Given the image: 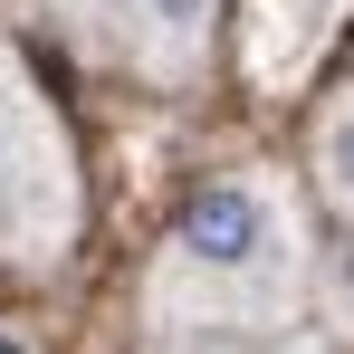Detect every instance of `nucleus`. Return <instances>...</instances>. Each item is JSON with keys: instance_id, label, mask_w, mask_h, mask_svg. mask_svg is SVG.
Returning a JSON list of instances; mask_svg holds the SVG:
<instances>
[{"instance_id": "1", "label": "nucleus", "mask_w": 354, "mask_h": 354, "mask_svg": "<svg viewBox=\"0 0 354 354\" xmlns=\"http://www.w3.org/2000/svg\"><path fill=\"white\" fill-rule=\"evenodd\" d=\"M173 259L201 278H230V288H278L297 268V221L268 182H211V192L182 201Z\"/></svg>"}, {"instance_id": "2", "label": "nucleus", "mask_w": 354, "mask_h": 354, "mask_svg": "<svg viewBox=\"0 0 354 354\" xmlns=\"http://www.w3.org/2000/svg\"><path fill=\"white\" fill-rule=\"evenodd\" d=\"M134 10V29L163 48V58H192L201 39H211V0H124Z\"/></svg>"}, {"instance_id": "3", "label": "nucleus", "mask_w": 354, "mask_h": 354, "mask_svg": "<svg viewBox=\"0 0 354 354\" xmlns=\"http://www.w3.org/2000/svg\"><path fill=\"white\" fill-rule=\"evenodd\" d=\"M316 173H326V192L354 211V96H345L326 124H316Z\"/></svg>"}, {"instance_id": "4", "label": "nucleus", "mask_w": 354, "mask_h": 354, "mask_svg": "<svg viewBox=\"0 0 354 354\" xmlns=\"http://www.w3.org/2000/svg\"><path fill=\"white\" fill-rule=\"evenodd\" d=\"M0 163H10V124H0Z\"/></svg>"}, {"instance_id": "5", "label": "nucleus", "mask_w": 354, "mask_h": 354, "mask_svg": "<svg viewBox=\"0 0 354 354\" xmlns=\"http://www.w3.org/2000/svg\"><path fill=\"white\" fill-rule=\"evenodd\" d=\"M0 354H29V345H0Z\"/></svg>"}]
</instances>
